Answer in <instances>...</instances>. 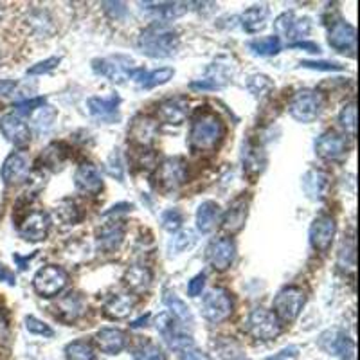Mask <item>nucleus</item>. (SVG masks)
Instances as JSON below:
<instances>
[{
  "label": "nucleus",
  "instance_id": "1",
  "mask_svg": "<svg viewBox=\"0 0 360 360\" xmlns=\"http://www.w3.org/2000/svg\"><path fill=\"white\" fill-rule=\"evenodd\" d=\"M225 137V124L211 110H198L189 130V148L195 153H211Z\"/></svg>",
  "mask_w": 360,
  "mask_h": 360
},
{
  "label": "nucleus",
  "instance_id": "2",
  "mask_svg": "<svg viewBox=\"0 0 360 360\" xmlns=\"http://www.w3.org/2000/svg\"><path fill=\"white\" fill-rule=\"evenodd\" d=\"M137 47L141 49L142 55L150 58H169L180 47V38L173 28H169L164 22H155L148 26L139 35Z\"/></svg>",
  "mask_w": 360,
  "mask_h": 360
},
{
  "label": "nucleus",
  "instance_id": "3",
  "mask_svg": "<svg viewBox=\"0 0 360 360\" xmlns=\"http://www.w3.org/2000/svg\"><path fill=\"white\" fill-rule=\"evenodd\" d=\"M324 105V97L321 92L305 88L294 94V97L288 103V112L299 123H312L321 114Z\"/></svg>",
  "mask_w": 360,
  "mask_h": 360
},
{
  "label": "nucleus",
  "instance_id": "4",
  "mask_svg": "<svg viewBox=\"0 0 360 360\" xmlns=\"http://www.w3.org/2000/svg\"><path fill=\"white\" fill-rule=\"evenodd\" d=\"M234 310V303L231 294L225 288H213L204 296L202 301V315L209 323H224L227 321Z\"/></svg>",
  "mask_w": 360,
  "mask_h": 360
},
{
  "label": "nucleus",
  "instance_id": "5",
  "mask_svg": "<svg viewBox=\"0 0 360 360\" xmlns=\"http://www.w3.org/2000/svg\"><path fill=\"white\" fill-rule=\"evenodd\" d=\"M247 332L256 341H272L281 333V323L274 312L254 308L247 317Z\"/></svg>",
  "mask_w": 360,
  "mask_h": 360
},
{
  "label": "nucleus",
  "instance_id": "6",
  "mask_svg": "<svg viewBox=\"0 0 360 360\" xmlns=\"http://www.w3.org/2000/svg\"><path fill=\"white\" fill-rule=\"evenodd\" d=\"M305 292L297 287H287L279 290L274 299V314L279 319V323H292L299 317L303 306H305Z\"/></svg>",
  "mask_w": 360,
  "mask_h": 360
},
{
  "label": "nucleus",
  "instance_id": "7",
  "mask_svg": "<svg viewBox=\"0 0 360 360\" xmlns=\"http://www.w3.org/2000/svg\"><path fill=\"white\" fill-rule=\"evenodd\" d=\"M68 276L61 267L58 265H47L40 269L32 279V287L37 290L38 296L41 297H56L58 294L64 292L67 287Z\"/></svg>",
  "mask_w": 360,
  "mask_h": 360
},
{
  "label": "nucleus",
  "instance_id": "8",
  "mask_svg": "<svg viewBox=\"0 0 360 360\" xmlns=\"http://www.w3.org/2000/svg\"><path fill=\"white\" fill-rule=\"evenodd\" d=\"M155 326L157 332L162 335V339L171 350L184 353L186 350L195 348L191 335H187L182 328H178V323L169 314H160L155 321Z\"/></svg>",
  "mask_w": 360,
  "mask_h": 360
},
{
  "label": "nucleus",
  "instance_id": "9",
  "mask_svg": "<svg viewBox=\"0 0 360 360\" xmlns=\"http://www.w3.org/2000/svg\"><path fill=\"white\" fill-rule=\"evenodd\" d=\"M94 70L103 74L105 78L114 83H123L126 78H132L133 74V59L128 56H110V58L96 59L94 61Z\"/></svg>",
  "mask_w": 360,
  "mask_h": 360
},
{
  "label": "nucleus",
  "instance_id": "10",
  "mask_svg": "<svg viewBox=\"0 0 360 360\" xmlns=\"http://www.w3.org/2000/svg\"><path fill=\"white\" fill-rule=\"evenodd\" d=\"M236 256V245L231 238H218L214 242L209 243L207 251H205V258L209 261V265L214 270L224 272V270L231 269V265Z\"/></svg>",
  "mask_w": 360,
  "mask_h": 360
},
{
  "label": "nucleus",
  "instance_id": "11",
  "mask_svg": "<svg viewBox=\"0 0 360 360\" xmlns=\"http://www.w3.org/2000/svg\"><path fill=\"white\" fill-rule=\"evenodd\" d=\"M187 164L182 157H169L157 169V180L164 189H177L186 182Z\"/></svg>",
  "mask_w": 360,
  "mask_h": 360
},
{
  "label": "nucleus",
  "instance_id": "12",
  "mask_svg": "<svg viewBox=\"0 0 360 360\" xmlns=\"http://www.w3.org/2000/svg\"><path fill=\"white\" fill-rule=\"evenodd\" d=\"M337 233V224L335 220L328 214H323L319 218L314 220V224L310 227V243L315 251L328 252L330 247L333 243V238Z\"/></svg>",
  "mask_w": 360,
  "mask_h": 360
},
{
  "label": "nucleus",
  "instance_id": "13",
  "mask_svg": "<svg viewBox=\"0 0 360 360\" xmlns=\"http://www.w3.org/2000/svg\"><path fill=\"white\" fill-rule=\"evenodd\" d=\"M348 151V141L346 137L337 133L335 130H328V132L321 133V137L315 141V153L321 159L326 160H337L346 155Z\"/></svg>",
  "mask_w": 360,
  "mask_h": 360
},
{
  "label": "nucleus",
  "instance_id": "14",
  "mask_svg": "<svg viewBox=\"0 0 360 360\" xmlns=\"http://www.w3.org/2000/svg\"><path fill=\"white\" fill-rule=\"evenodd\" d=\"M50 229L49 214L44 211H32L23 218L22 224L19 225V233L23 240L28 242H41L46 240Z\"/></svg>",
  "mask_w": 360,
  "mask_h": 360
},
{
  "label": "nucleus",
  "instance_id": "15",
  "mask_svg": "<svg viewBox=\"0 0 360 360\" xmlns=\"http://www.w3.org/2000/svg\"><path fill=\"white\" fill-rule=\"evenodd\" d=\"M159 133V123L148 115H137L128 128V139L137 146H150Z\"/></svg>",
  "mask_w": 360,
  "mask_h": 360
},
{
  "label": "nucleus",
  "instance_id": "16",
  "mask_svg": "<svg viewBox=\"0 0 360 360\" xmlns=\"http://www.w3.org/2000/svg\"><path fill=\"white\" fill-rule=\"evenodd\" d=\"M357 32L353 26H350L344 20L337 19L335 22L330 23L328 31V44L339 53H346V50H355Z\"/></svg>",
  "mask_w": 360,
  "mask_h": 360
},
{
  "label": "nucleus",
  "instance_id": "17",
  "mask_svg": "<svg viewBox=\"0 0 360 360\" xmlns=\"http://www.w3.org/2000/svg\"><path fill=\"white\" fill-rule=\"evenodd\" d=\"M74 184L76 189L85 195H97L103 189V177L96 164L92 162H83L74 175Z\"/></svg>",
  "mask_w": 360,
  "mask_h": 360
},
{
  "label": "nucleus",
  "instance_id": "18",
  "mask_svg": "<svg viewBox=\"0 0 360 360\" xmlns=\"http://www.w3.org/2000/svg\"><path fill=\"white\" fill-rule=\"evenodd\" d=\"M55 315L64 323H74L85 314V299L78 292H68L64 297H59L56 305L53 306Z\"/></svg>",
  "mask_w": 360,
  "mask_h": 360
},
{
  "label": "nucleus",
  "instance_id": "19",
  "mask_svg": "<svg viewBox=\"0 0 360 360\" xmlns=\"http://www.w3.org/2000/svg\"><path fill=\"white\" fill-rule=\"evenodd\" d=\"M29 177V159L26 153H11L2 164V180L8 186L23 182Z\"/></svg>",
  "mask_w": 360,
  "mask_h": 360
},
{
  "label": "nucleus",
  "instance_id": "20",
  "mask_svg": "<svg viewBox=\"0 0 360 360\" xmlns=\"http://www.w3.org/2000/svg\"><path fill=\"white\" fill-rule=\"evenodd\" d=\"M0 132L4 133L6 139L13 142L15 146H26L31 139L29 126L15 114H6L0 119Z\"/></svg>",
  "mask_w": 360,
  "mask_h": 360
},
{
  "label": "nucleus",
  "instance_id": "21",
  "mask_svg": "<svg viewBox=\"0 0 360 360\" xmlns=\"http://www.w3.org/2000/svg\"><path fill=\"white\" fill-rule=\"evenodd\" d=\"M187 110H189V103L186 97H169L160 103L157 115L160 121L168 124H182L187 117Z\"/></svg>",
  "mask_w": 360,
  "mask_h": 360
},
{
  "label": "nucleus",
  "instance_id": "22",
  "mask_svg": "<svg viewBox=\"0 0 360 360\" xmlns=\"http://www.w3.org/2000/svg\"><path fill=\"white\" fill-rule=\"evenodd\" d=\"M319 344L324 351H328L330 355H341V357H353L355 351V344L350 337H346L344 333L333 330V332H326L321 335Z\"/></svg>",
  "mask_w": 360,
  "mask_h": 360
},
{
  "label": "nucleus",
  "instance_id": "23",
  "mask_svg": "<svg viewBox=\"0 0 360 360\" xmlns=\"http://www.w3.org/2000/svg\"><path fill=\"white\" fill-rule=\"evenodd\" d=\"M242 164L243 171L249 178H256L265 169L267 164V159H265V151L260 144L249 141L247 144H243V153H242Z\"/></svg>",
  "mask_w": 360,
  "mask_h": 360
},
{
  "label": "nucleus",
  "instance_id": "24",
  "mask_svg": "<svg viewBox=\"0 0 360 360\" xmlns=\"http://www.w3.org/2000/svg\"><path fill=\"white\" fill-rule=\"evenodd\" d=\"M247 213H249V200H247L245 196H240V198H236L233 204L229 205L227 213L224 214L222 224H224L225 231L231 234L240 233L243 225H245Z\"/></svg>",
  "mask_w": 360,
  "mask_h": 360
},
{
  "label": "nucleus",
  "instance_id": "25",
  "mask_svg": "<svg viewBox=\"0 0 360 360\" xmlns=\"http://www.w3.org/2000/svg\"><path fill=\"white\" fill-rule=\"evenodd\" d=\"M330 187V175L321 169H310L303 177V189L310 200H323Z\"/></svg>",
  "mask_w": 360,
  "mask_h": 360
},
{
  "label": "nucleus",
  "instance_id": "26",
  "mask_svg": "<svg viewBox=\"0 0 360 360\" xmlns=\"http://www.w3.org/2000/svg\"><path fill=\"white\" fill-rule=\"evenodd\" d=\"M96 344L106 355H117L126 348V333L117 328H103L96 333Z\"/></svg>",
  "mask_w": 360,
  "mask_h": 360
},
{
  "label": "nucleus",
  "instance_id": "27",
  "mask_svg": "<svg viewBox=\"0 0 360 360\" xmlns=\"http://www.w3.org/2000/svg\"><path fill=\"white\" fill-rule=\"evenodd\" d=\"M119 96H110V97H91L87 101L88 112L92 114V117L100 119V121H105V123H112L114 119H117V108H119Z\"/></svg>",
  "mask_w": 360,
  "mask_h": 360
},
{
  "label": "nucleus",
  "instance_id": "28",
  "mask_svg": "<svg viewBox=\"0 0 360 360\" xmlns=\"http://www.w3.org/2000/svg\"><path fill=\"white\" fill-rule=\"evenodd\" d=\"M151 272L144 265H132L124 272V285L133 294H146L151 287Z\"/></svg>",
  "mask_w": 360,
  "mask_h": 360
},
{
  "label": "nucleus",
  "instance_id": "29",
  "mask_svg": "<svg viewBox=\"0 0 360 360\" xmlns=\"http://www.w3.org/2000/svg\"><path fill=\"white\" fill-rule=\"evenodd\" d=\"M133 306H135V299H133L130 294H115L105 303V308H103V314L108 317V319H126L128 315L132 314Z\"/></svg>",
  "mask_w": 360,
  "mask_h": 360
},
{
  "label": "nucleus",
  "instance_id": "30",
  "mask_svg": "<svg viewBox=\"0 0 360 360\" xmlns=\"http://www.w3.org/2000/svg\"><path fill=\"white\" fill-rule=\"evenodd\" d=\"M123 238H124L123 225L119 224L103 225V227L97 231V247H100V251L110 254V252L117 251L119 245L123 243Z\"/></svg>",
  "mask_w": 360,
  "mask_h": 360
},
{
  "label": "nucleus",
  "instance_id": "31",
  "mask_svg": "<svg viewBox=\"0 0 360 360\" xmlns=\"http://www.w3.org/2000/svg\"><path fill=\"white\" fill-rule=\"evenodd\" d=\"M175 70L171 67H162L157 68V70H151V73H144L142 68H135L132 74V78L139 83V87L142 88H153L159 87V85H164L169 79L173 78Z\"/></svg>",
  "mask_w": 360,
  "mask_h": 360
},
{
  "label": "nucleus",
  "instance_id": "32",
  "mask_svg": "<svg viewBox=\"0 0 360 360\" xmlns=\"http://www.w3.org/2000/svg\"><path fill=\"white\" fill-rule=\"evenodd\" d=\"M222 218V211L216 202H204L196 211V227L200 233H211Z\"/></svg>",
  "mask_w": 360,
  "mask_h": 360
},
{
  "label": "nucleus",
  "instance_id": "33",
  "mask_svg": "<svg viewBox=\"0 0 360 360\" xmlns=\"http://www.w3.org/2000/svg\"><path fill=\"white\" fill-rule=\"evenodd\" d=\"M267 19H269L267 6H252L242 15V26L247 32H258L267 26Z\"/></svg>",
  "mask_w": 360,
  "mask_h": 360
},
{
  "label": "nucleus",
  "instance_id": "34",
  "mask_svg": "<svg viewBox=\"0 0 360 360\" xmlns=\"http://www.w3.org/2000/svg\"><path fill=\"white\" fill-rule=\"evenodd\" d=\"M153 8H146L151 15L159 17L160 20H173L187 13L189 4L187 2H148Z\"/></svg>",
  "mask_w": 360,
  "mask_h": 360
},
{
  "label": "nucleus",
  "instance_id": "35",
  "mask_svg": "<svg viewBox=\"0 0 360 360\" xmlns=\"http://www.w3.org/2000/svg\"><path fill=\"white\" fill-rule=\"evenodd\" d=\"M31 124L32 128L37 130L38 133H44V132H49L53 124H55V119H56V108H53L50 105H41L38 106L37 110H32L31 114Z\"/></svg>",
  "mask_w": 360,
  "mask_h": 360
},
{
  "label": "nucleus",
  "instance_id": "36",
  "mask_svg": "<svg viewBox=\"0 0 360 360\" xmlns=\"http://www.w3.org/2000/svg\"><path fill=\"white\" fill-rule=\"evenodd\" d=\"M164 305L168 306L169 312L173 314V317L178 321V323L186 324V326L187 324H193V315H191V310H189V306H187L186 303L177 296V294L166 292Z\"/></svg>",
  "mask_w": 360,
  "mask_h": 360
},
{
  "label": "nucleus",
  "instance_id": "37",
  "mask_svg": "<svg viewBox=\"0 0 360 360\" xmlns=\"http://www.w3.org/2000/svg\"><path fill=\"white\" fill-rule=\"evenodd\" d=\"M249 49L258 56H274L281 50V41L278 37L260 38V40H252L249 44Z\"/></svg>",
  "mask_w": 360,
  "mask_h": 360
},
{
  "label": "nucleus",
  "instance_id": "38",
  "mask_svg": "<svg viewBox=\"0 0 360 360\" xmlns=\"http://www.w3.org/2000/svg\"><path fill=\"white\" fill-rule=\"evenodd\" d=\"M67 360H96V353L92 346L85 341H74L65 348Z\"/></svg>",
  "mask_w": 360,
  "mask_h": 360
},
{
  "label": "nucleus",
  "instance_id": "39",
  "mask_svg": "<svg viewBox=\"0 0 360 360\" xmlns=\"http://www.w3.org/2000/svg\"><path fill=\"white\" fill-rule=\"evenodd\" d=\"M55 214H56V218H58L59 222H61V224H65V225L78 224L79 218H82L79 209L76 207V204H74L73 200L59 202L58 207L55 209Z\"/></svg>",
  "mask_w": 360,
  "mask_h": 360
},
{
  "label": "nucleus",
  "instance_id": "40",
  "mask_svg": "<svg viewBox=\"0 0 360 360\" xmlns=\"http://www.w3.org/2000/svg\"><path fill=\"white\" fill-rule=\"evenodd\" d=\"M216 350H218V355L222 360H247L245 353H243V350L240 348V344L234 342L233 339H231V341H229V339L218 341Z\"/></svg>",
  "mask_w": 360,
  "mask_h": 360
},
{
  "label": "nucleus",
  "instance_id": "41",
  "mask_svg": "<svg viewBox=\"0 0 360 360\" xmlns=\"http://www.w3.org/2000/svg\"><path fill=\"white\" fill-rule=\"evenodd\" d=\"M195 242H196V238L191 231H182V233H178L177 236L171 238L168 243L169 256L180 254V252H184L186 249H191V247L195 245Z\"/></svg>",
  "mask_w": 360,
  "mask_h": 360
},
{
  "label": "nucleus",
  "instance_id": "42",
  "mask_svg": "<svg viewBox=\"0 0 360 360\" xmlns=\"http://www.w3.org/2000/svg\"><path fill=\"white\" fill-rule=\"evenodd\" d=\"M65 157H67V153L64 151L61 144H50V146H47L46 150H44V153H41V162H44L47 168L58 169L64 164Z\"/></svg>",
  "mask_w": 360,
  "mask_h": 360
},
{
  "label": "nucleus",
  "instance_id": "43",
  "mask_svg": "<svg viewBox=\"0 0 360 360\" xmlns=\"http://www.w3.org/2000/svg\"><path fill=\"white\" fill-rule=\"evenodd\" d=\"M247 88L251 91V94L254 97H263L272 91L274 83L270 82V78L263 76V74H254V76H251L249 82H247Z\"/></svg>",
  "mask_w": 360,
  "mask_h": 360
},
{
  "label": "nucleus",
  "instance_id": "44",
  "mask_svg": "<svg viewBox=\"0 0 360 360\" xmlns=\"http://www.w3.org/2000/svg\"><path fill=\"white\" fill-rule=\"evenodd\" d=\"M339 123L344 128V132L350 133L351 137H355L357 133V105L355 103H350L344 108L341 110L339 114Z\"/></svg>",
  "mask_w": 360,
  "mask_h": 360
},
{
  "label": "nucleus",
  "instance_id": "45",
  "mask_svg": "<svg viewBox=\"0 0 360 360\" xmlns=\"http://www.w3.org/2000/svg\"><path fill=\"white\" fill-rule=\"evenodd\" d=\"M337 265L342 272H353V270H355L357 261H355V245H353V243L342 245L341 252H339Z\"/></svg>",
  "mask_w": 360,
  "mask_h": 360
},
{
  "label": "nucleus",
  "instance_id": "46",
  "mask_svg": "<svg viewBox=\"0 0 360 360\" xmlns=\"http://www.w3.org/2000/svg\"><path fill=\"white\" fill-rule=\"evenodd\" d=\"M160 222H162V227L169 233H177L178 229L182 227V213L178 209H168L162 213L160 216Z\"/></svg>",
  "mask_w": 360,
  "mask_h": 360
},
{
  "label": "nucleus",
  "instance_id": "47",
  "mask_svg": "<svg viewBox=\"0 0 360 360\" xmlns=\"http://www.w3.org/2000/svg\"><path fill=\"white\" fill-rule=\"evenodd\" d=\"M133 360H166V357L155 344H144V346L137 348L133 353Z\"/></svg>",
  "mask_w": 360,
  "mask_h": 360
},
{
  "label": "nucleus",
  "instance_id": "48",
  "mask_svg": "<svg viewBox=\"0 0 360 360\" xmlns=\"http://www.w3.org/2000/svg\"><path fill=\"white\" fill-rule=\"evenodd\" d=\"M294 20H296V15H294L292 11L279 15L278 19H276V22H274V29H276V32H278L279 37L288 38V35H290V29H292Z\"/></svg>",
  "mask_w": 360,
  "mask_h": 360
},
{
  "label": "nucleus",
  "instance_id": "49",
  "mask_svg": "<svg viewBox=\"0 0 360 360\" xmlns=\"http://www.w3.org/2000/svg\"><path fill=\"white\" fill-rule=\"evenodd\" d=\"M310 29H312L310 19H306V17L297 19L296 17V20H294L292 23V29H290V35H288V40H299V38L308 37Z\"/></svg>",
  "mask_w": 360,
  "mask_h": 360
},
{
  "label": "nucleus",
  "instance_id": "50",
  "mask_svg": "<svg viewBox=\"0 0 360 360\" xmlns=\"http://www.w3.org/2000/svg\"><path fill=\"white\" fill-rule=\"evenodd\" d=\"M26 328H28V332L35 333V335H44V337H53L55 335V332L47 324H44L37 317H32V315L26 317Z\"/></svg>",
  "mask_w": 360,
  "mask_h": 360
},
{
  "label": "nucleus",
  "instance_id": "51",
  "mask_svg": "<svg viewBox=\"0 0 360 360\" xmlns=\"http://www.w3.org/2000/svg\"><path fill=\"white\" fill-rule=\"evenodd\" d=\"M59 64V58H49L46 59V61H40V64L32 65L31 68H28V74H31V76H38V74H47L50 73L53 68H56V65Z\"/></svg>",
  "mask_w": 360,
  "mask_h": 360
},
{
  "label": "nucleus",
  "instance_id": "52",
  "mask_svg": "<svg viewBox=\"0 0 360 360\" xmlns=\"http://www.w3.org/2000/svg\"><path fill=\"white\" fill-rule=\"evenodd\" d=\"M204 287H205V274H196L195 278L187 283V294H189L191 297L200 296Z\"/></svg>",
  "mask_w": 360,
  "mask_h": 360
},
{
  "label": "nucleus",
  "instance_id": "53",
  "mask_svg": "<svg viewBox=\"0 0 360 360\" xmlns=\"http://www.w3.org/2000/svg\"><path fill=\"white\" fill-rule=\"evenodd\" d=\"M108 173L112 177H117V178H123V164H121V155H119V151L115 150L108 159Z\"/></svg>",
  "mask_w": 360,
  "mask_h": 360
},
{
  "label": "nucleus",
  "instance_id": "54",
  "mask_svg": "<svg viewBox=\"0 0 360 360\" xmlns=\"http://www.w3.org/2000/svg\"><path fill=\"white\" fill-rule=\"evenodd\" d=\"M46 105V97H35V100L22 101V103H17V110L22 112V114H31L32 110H37L38 106Z\"/></svg>",
  "mask_w": 360,
  "mask_h": 360
},
{
  "label": "nucleus",
  "instance_id": "55",
  "mask_svg": "<svg viewBox=\"0 0 360 360\" xmlns=\"http://www.w3.org/2000/svg\"><path fill=\"white\" fill-rule=\"evenodd\" d=\"M105 11L112 17V19H123L126 15V8H124L123 2H105Z\"/></svg>",
  "mask_w": 360,
  "mask_h": 360
},
{
  "label": "nucleus",
  "instance_id": "56",
  "mask_svg": "<svg viewBox=\"0 0 360 360\" xmlns=\"http://www.w3.org/2000/svg\"><path fill=\"white\" fill-rule=\"evenodd\" d=\"M301 67L306 68H319V70H341L339 64H330V61H301Z\"/></svg>",
  "mask_w": 360,
  "mask_h": 360
},
{
  "label": "nucleus",
  "instance_id": "57",
  "mask_svg": "<svg viewBox=\"0 0 360 360\" xmlns=\"http://www.w3.org/2000/svg\"><path fill=\"white\" fill-rule=\"evenodd\" d=\"M297 353H299V348H297V346H288V348H285V350L279 351L278 355L269 357V359H267V360H287V359H294V357H297Z\"/></svg>",
  "mask_w": 360,
  "mask_h": 360
},
{
  "label": "nucleus",
  "instance_id": "58",
  "mask_svg": "<svg viewBox=\"0 0 360 360\" xmlns=\"http://www.w3.org/2000/svg\"><path fill=\"white\" fill-rule=\"evenodd\" d=\"M180 360H213V359H211L209 355L202 353V351L191 348V350H186L184 353H180Z\"/></svg>",
  "mask_w": 360,
  "mask_h": 360
},
{
  "label": "nucleus",
  "instance_id": "59",
  "mask_svg": "<svg viewBox=\"0 0 360 360\" xmlns=\"http://www.w3.org/2000/svg\"><path fill=\"white\" fill-rule=\"evenodd\" d=\"M0 281L8 283V285H11V287H15V283H17L15 281V274L2 263H0Z\"/></svg>",
  "mask_w": 360,
  "mask_h": 360
},
{
  "label": "nucleus",
  "instance_id": "60",
  "mask_svg": "<svg viewBox=\"0 0 360 360\" xmlns=\"http://www.w3.org/2000/svg\"><path fill=\"white\" fill-rule=\"evenodd\" d=\"M17 88V82L13 79H0V96H10Z\"/></svg>",
  "mask_w": 360,
  "mask_h": 360
},
{
  "label": "nucleus",
  "instance_id": "61",
  "mask_svg": "<svg viewBox=\"0 0 360 360\" xmlns=\"http://www.w3.org/2000/svg\"><path fill=\"white\" fill-rule=\"evenodd\" d=\"M146 321H148V315H146V317H141V319H137L135 323L132 324V326H135V328H137V326H142V323H146Z\"/></svg>",
  "mask_w": 360,
  "mask_h": 360
}]
</instances>
